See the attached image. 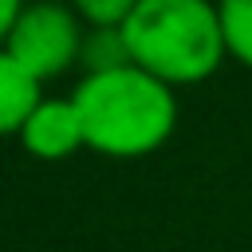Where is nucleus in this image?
<instances>
[{
	"label": "nucleus",
	"mask_w": 252,
	"mask_h": 252,
	"mask_svg": "<svg viewBox=\"0 0 252 252\" xmlns=\"http://www.w3.org/2000/svg\"><path fill=\"white\" fill-rule=\"evenodd\" d=\"M71 98L83 118L87 150L102 158H146L161 150L177 126L173 87L134 63L87 71Z\"/></svg>",
	"instance_id": "f257e3e1"
},
{
	"label": "nucleus",
	"mask_w": 252,
	"mask_h": 252,
	"mask_svg": "<svg viewBox=\"0 0 252 252\" xmlns=\"http://www.w3.org/2000/svg\"><path fill=\"white\" fill-rule=\"evenodd\" d=\"M118 32L130 63L169 87L205 83L228 55L213 0H138Z\"/></svg>",
	"instance_id": "f03ea898"
},
{
	"label": "nucleus",
	"mask_w": 252,
	"mask_h": 252,
	"mask_svg": "<svg viewBox=\"0 0 252 252\" xmlns=\"http://www.w3.org/2000/svg\"><path fill=\"white\" fill-rule=\"evenodd\" d=\"M83 20L71 4H59V0H35V4H24L20 16L12 20L8 35H4V51L39 83L63 75L67 67L79 63L83 55Z\"/></svg>",
	"instance_id": "7ed1b4c3"
},
{
	"label": "nucleus",
	"mask_w": 252,
	"mask_h": 252,
	"mask_svg": "<svg viewBox=\"0 0 252 252\" xmlns=\"http://www.w3.org/2000/svg\"><path fill=\"white\" fill-rule=\"evenodd\" d=\"M20 146L39 158V161H63L79 150H87V134H83V118H79V106L75 98H39L35 110L24 118L20 126Z\"/></svg>",
	"instance_id": "20e7f679"
},
{
	"label": "nucleus",
	"mask_w": 252,
	"mask_h": 252,
	"mask_svg": "<svg viewBox=\"0 0 252 252\" xmlns=\"http://www.w3.org/2000/svg\"><path fill=\"white\" fill-rule=\"evenodd\" d=\"M43 83L32 79L4 47H0V138L4 134H20L24 118L35 110V102L43 98L39 91Z\"/></svg>",
	"instance_id": "39448f33"
},
{
	"label": "nucleus",
	"mask_w": 252,
	"mask_h": 252,
	"mask_svg": "<svg viewBox=\"0 0 252 252\" xmlns=\"http://www.w3.org/2000/svg\"><path fill=\"white\" fill-rule=\"evenodd\" d=\"M220 32H224V51L252 67V0H220Z\"/></svg>",
	"instance_id": "423d86ee"
},
{
	"label": "nucleus",
	"mask_w": 252,
	"mask_h": 252,
	"mask_svg": "<svg viewBox=\"0 0 252 252\" xmlns=\"http://www.w3.org/2000/svg\"><path fill=\"white\" fill-rule=\"evenodd\" d=\"M79 63H83L87 71H110V67L130 63L122 32H118V28H91L87 39H83V55H79Z\"/></svg>",
	"instance_id": "0eeeda50"
},
{
	"label": "nucleus",
	"mask_w": 252,
	"mask_h": 252,
	"mask_svg": "<svg viewBox=\"0 0 252 252\" xmlns=\"http://www.w3.org/2000/svg\"><path fill=\"white\" fill-rule=\"evenodd\" d=\"M138 0H71L87 28H122Z\"/></svg>",
	"instance_id": "6e6552de"
},
{
	"label": "nucleus",
	"mask_w": 252,
	"mask_h": 252,
	"mask_svg": "<svg viewBox=\"0 0 252 252\" xmlns=\"http://www.w3.org/2000/svg\"><path fill=\"white\" fill-rule=\"evenodd\" d=\"M20 8H24V0H0V43H4V35H8L12 20L20 16Z\"/></svg>",
	"instance_id": "1a4fd4ad"
}]
</instances>
